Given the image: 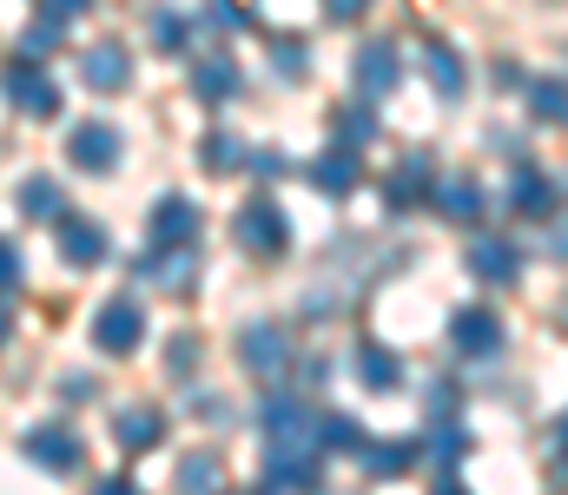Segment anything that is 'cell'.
<instances>
[{"mask_svg": "<svg viewBox=\"0 0 568 495\" xmlns=\"http://www.w3.org/2000/svg\"><path fill=\"white\" fill-rule=\"evenodd\" d=\"M317 443L311 430H272V450H265V483L272 489H317Z\"/></svg>", "mask_w": 568, "mask_h": 495, "instance_id": "1", "label": "cell"}, {"mask_svg": "<svg viewBox=\"0 0 568 495\" xmlns=\"http://www.w3.org/2000/svg\"><path fill=\"white\" fill-rule=\"evenodd\" d=\"M20 278H27L20 245H13V238H0V298H13V291H20Z\"/></svg>", "mask_w": 568, "mask_h": 495, "instance_id": "35", "label": "cell"}, {"mask_svg": "<svg viewBox=\"0 0 568 495\" xmlns=\"http://www.w3.org/2000/svg\"><path fill=\"white\" fill-rule=\"evenodd\" d=\"M331 120H337V146H351V153L377 140V120H371V106H344V113H331Z\"/></svg>", "mask_w": 568, "mask_h": 495, "instance_id": "30", "label": "cell"}, {"mask_svg": "<svg viewBox=\"0 0 568 495\" xmlns=\"http://www.w3.org/2000/svg\"><path fill=\"white\" fill-rule=\"evenodd\" d=\"M172 483H179V489H219V483H225V470H219V456L192 450V456H185V463L172 470Z\"/></svg>", "mask_w": 568, "mask_h": 495, "instance_id": "28", "label": "cell"}, {"mask_svg": "<svg viewBox=\"0 0 568 495\" xmlns=\"http://www.w3.org/2000/svg\"><path fill=\"white\" fill-rule=\"evenodd\" d=\"M20 212H27V218H47V212H60V192H53V178H40V172H33V178L20 185Z\"/></svg>", "mask_w": 568, "mask_h": 495, "instance_id": "32", "label": "cell"}, {"mask_svg": "<svg viewBox=\"0 0 568 495\" xmlns=\"http://www.w3.org/2000/svg\"><path fill=\"white\" fill-rule=\"evenodd\" d=\"M245 165H252V178H284L291 172V153H272V146H258V153H245Z\"/></svg>", "mask_w": 568, "mask_h": 495, "instance_id": "36", "label": "cell"}, {"mask_svg": "<svg viewBox=\"0 0 568 495\" xmlns=\"http://www.w3.org/2000/svg\"><path fill=\"white\" fill-rule=\"evenodd\" d=\"M232 238H239L252 258H284V251H291V218H284L278 198H245L239 218H232Z\"/></svg>", "mask_w": 568, "mask_h": 495, "instance_id": "2", "label": "cell"}, {"mask_svg": "<svg viewBox=\"0 0 568 495\" xmlns=\"http://www.w3.org/2000/svg\"><path fill=\"white\" fill-rule=\"evenodd\" d=\"M509 205H516L523 218H556V178H549L542 165H523L516 185H509Z\"/></svg>", "mask_w": 568, "mask_h": 495, "instance_id": "20", "label": "cell"}, {"mask_svg": "<svg viewBox=\"0 0 568 495\" xmlns=\"http://www.w3.org/2000/svg\"><path fill=\"white\" fill-rule=\"evenodd\" d=\"M311 185H317L324 198H351V192H357V153H351V146H324V153L311 159Z\"/></svg>", "mask_w": 568, "mask_h": 495, "instance_id": "19", "label": "cell"}, {"mask_svg": "<svg viewBox=\"0 0 568 495\" xmlns=\"http://www.w3.org/2000/svg\"><path fill=\"white\" fill-rule=\"evenodd\" d=\"M205 27H219V33H245V27H252V0H212V7H205Z\"/></svg>", "mask_w": 568, "mask_h": 495, "instance_id": "34", "label": "cell"}, {"mask_svg": "<svg viewBox=\"0 0 568 495\" xmlns=\"http://www.w3.org/2000/svg\"><path fill=\"white\" fill-rule=\"evenodd\" d=\"M192 231H199V205L185 192H165L152 205V245H192Z\"/></svg>", "mask_w": 568, "mask_h": 495, "instance_id": "14", "label": "cell"}, {"mask_svg": "<svg viewBox=\"0 0 568 495\" xmlns=\"http://www.w3.org/2000/svg\"><path fill=\"white\" fill-rule=\"evenodd\" d=\"M140 278H152L159 291H192L199 258H192V245H159V258H140Z\"/></svg>", "mask_w": 568, "mask_h": 495, "instance_id": "13", "label": "cell"}, {"mask_svg": "<svg viewBox=\"0 0 568 495\" xmlns=\"http://www.w3.org/2000/svg\"><path fill=\"white\" fill-rule=\"evenodd\" d=\"M159 436H165V416H159L152 403H126V410H113V443H120V450L145 456V450H159Z\"/></svg>", "mask_w": 568, "mask_h": 495, "instance_id": "12", "label": "cell"}, {"mask_svg": "<svg viewBox=\"0 0 568 495\" xmlns=\"http://www.w3.org/2000/svg\"><path fill=\"white\" fill-rule=\"evenodd\" d=\"M120 153H126V140H120L113 120H80V126L67 133V165H73V172H113Z\"/></svg>", "mask_w": 568, "mask_h": 495, "instance_id": "5", "label": "cell"}, {"mask_svg": "<svg viewBox=\"0 0 568 495\" xmlns=\"http://www.w3.org/2000/svg\"><path fill=\"white\" fill-rule=\"evenodd\" d=\"M449 343H456L463 357H496V350H503V318L483 311V305H463V311L449 318Z\"/></svg>", "mask_w": 568, "mask_h": 495, "instance_id": "10", "label": "cell"}, {"mask_svg": "<svg viewBox=\"0 0 568 495\" xmlns=\"http://www.w3.org/2000/svg\"><path fill=\"white\" fill-rule=\"evenodd\" d=\"M80 80H87L93 93H120V86H133V53H126L120 40H93V47L80 53Z\"/></svg>", "mask_w": 568, "mask_h": 495, "instance_id": "9", "label": "cell"}, {"mask_svg": "<svg viewBox=\"0 0 568 495\" xmlns=\"http://www.w3.org/2000/svg\"><path fill=\"white\" fill-rule=\"evenodd\" d=\"M311 443H317V450H351V456H357V443H364V423H357V416H344V410H331V416H311Z\"/></svg>", "mask_w": 568, "mask_h": 495, "instance_id": "23", "label": "cell"}, {"mask_svg": "<svg viewBox=\"0 0 568 495\" xmlns=\"http://www.w3.org/2000/svg\"><path fill=\"white\" fill-rule=\"evenodd\" d=\"M7 330H13V311H7V305H0V343H7Z\"/></svg>", "mask_w": 568, "mask_h": 495, "instance_id": "43", "label": "cell"}, {"mask_svg": "<svg viewBox=\"0 0 568 495\" xmlns=\"http://www.w3.org/2000/svg\"><path fill=\"white\" fill-rule=\"evenodd\" d=\"M87 7H93V0H40V13H47V20H60V27H73Z\"/></svg>", "mask_w": 568, "mask_h": 495, "instance_id": "38", "label": "cell"}, {"mask_svg": "<svg viewBox=\"0 0 568 495\" xmlns=\"http://www.w3.org/2000/svg\"><path fill=\"white\" fill-rule=\"evenodd\" d=\"M429 178H436V165H429L424 153H410V159L384 178V205H390V212H410V205H424V198H429Z\"/></svg>", "mask_w": 568, "mask_h": 495, "instance_id": "15", "label": "cell"}, {"mask_svg": "<svg viewBox=\"0 0 568 495\" xmlns=\"http://www.w3.org/2000/svg\"><path fill=\"white\" fill-rule=\"evenodd\" d=\"M140 330H145L140 305H133V298H113V305H100V318H93V343H100L106 357H133V350H140Z\"/></svg>", "mask_w": 568, "mask_h": 495, "instance_id": "8", "label": "cell"}, {"mask_svg": "<svg viewBox=\"0 0 568 495\" xmlns=\"http://www.w3.org/2000/svg\"><path fill=\"white\" fill-rule=\"evenodd\" d=\"M463 450H469V443H463V430L443 416V423L429 430V463H443V476H436L443 489H456V463H463Z\"/></svg>", "mask_w": 568, "mask_h": 495, "instance_id": "24", "label": "cell"}, {"mask_svg": "<svg viewBox=\"0 0 568 495\" xmlns=\"http://www.w3.org/2000/svg\"><path fill=\"white\" fill-rule=\"evenodd\" d=\"M192 363H199V343H192V337H172V343H165V370H172V377H192Z\"/></svg>", "mask_w": 568, "mask_h": 495, "instance_id": "37", "label": "cell"}, {"mask_svg": "<svg viewBox=\"0 0 568 495\" xmlns=\"http://www.w3.org/2000/svg\"><path fill=\"white\" fill-rule=\"evenodd\" d=\"M429 205H436L449 225H476V218L489 212V192H483L469 172H436V178H429Z\"/></svg>", "mask_w": 568, "mask_h": 495, "instance_id": "7", "label": "cell"}, {"mask_svg": "<svg viewBox=\"0 0 568 495\" xmlns=\"http://www.w3.org/2000/svg\"><path fill=\"white\" fill-rule=\"evenodd\" d=\"M239 363L258 377V383H284L291 370V337L278 324H245L239 330Z\"/></svg>", "mask_w": 568, "mask_h": 495, "instance_id": "6", "label": "cell"}, {"mask_svg": "<svg viewBox=\"0 0 568 495\" xmlns=\"http://www.w3.org/2000/svg\"><path fill=\"white\" fill-rule=\"evenodd\" d=\"M239 86H245V80H239V60H232V53H212V60H199V66H192V93H199L205 106L239 100Z\"/></svg>", "mask_w": 568, "mask_h": 495, "instance_id": "16", "label": "cell"}, {"mask_svg": "<svg viewBox=\"0 0 568 495\" xmlns=\"http://www.w3.org/2000/svg\"><path fill=\"white\" fill-rule=\"evenodd\" d=\"M469 271H476L483 285H516L523 258H516L509 238H469Z\"/></svg>", "mask_w": 568, "mask_h": 495, "instance_id": "18", "label": "cell"}, {"mask_svg": "<svg viewBox=\"0 0 568 495\" xmlns=\"http://www.w3.org/2000/svg\"><path fill=\"white\" fill-rule=\"evenodd\" d=\"M324 13H331L337 27H351V20H364V13H371V0H324Z\"/></svg>", "mask_w": 568, "mask_h": 495, "instance_id": "40", "label": "cell"}, {"mask_svg": "<svg viewBox=\"0 0 568 495\" xmlns=\"http://www.w3.org/2000/svg\"><path fill=\"white\" fill-rule=\"evenodd\" d=\"M397 80H404L397 47H390V40H364V47H357V93H364V100H384Z\"/></svg>", "mask_w": 568, "mask_h": 495, "instance_id": "11", "label": "cell"}, {"mask_svg": "<svg viewBox=\"0 0 568 495\" xmlns=\"http://www.w3.org/2000/svg\"><path fill=\"white\" fill-rule=\"evenodd\" d=\"M87 396H93V377H80V370L60 377V403H87Z\"/></svg>", "mask_w": 568, "mask_h": 495, "instance_id": "41", "label": "cell"}, {"mask_svg": "<svg viewBox=\"0 0 568 495\" xmlns=\"http://www.w3.org/2000/svg\"><path fill=\"white\" fill-rule=\"evenodd\" d=\"M20 450H27V463L47 470V476H80V470H87V443L73 436V423H40V430L20 436Z\"/></svg>", "mask_w": 568, "mask_h": 495, "instance_id": "3", "label": "cell"}, {"mask_svg": "<svg viewBox=\"0 0 568 495\" xmlns=\"http://www.w3.org/2000/svg\"><path fill=\"white\" fill-rule=\"evenodd\" d=\"M199 159L212 165V172H232V165H245V146H239L232 133H205V146H199Z\"/></svg>", "mask_w": 568, "mask_h": 495, "instance_id": "33", "label": "cell"}, {"mask_svg": "<svg viewBox=\"0 0 568 495\" xmlns=\"http://www.w3.org/2000/svg\"><path fill=\"white\" fill-rule=\"evenodd\" d=\"M357 463L371 476H404L417 463V443H357Z\"/></svg>", "mask_w": 568, "mask_h": 495, "instance_id": "25", "label": "cell"}, {"mask_svg": "<svg viewBox=\"0 0 568 495\" xmlns=\"http://www.w3.org/2000/svg\"><path fill=\"white\" fill-rule=\"evenodd\" d=\"M265 47H272V73H284V80H304L311 73V47L297 33H272Z\"/></svg>", "mask_w": 568, "mask_h": 495, "instance_id": "27", "label": "cell"}, {"mask_svg": "<svg viewBox=\"0 0 568 495\" xmlns=\"http://www.w3.org/2000/svg\"><path fill=\"white\" fill-rule=\"evenodd\" d=\"M429 416H456V390L436 377V390H429Z\"/></svg>", "mask_w": 568, "mask_h": 495, "instance_id": "42", "label": "cell"}, {"mask_svg": "<svg viewBox=\"0 0 568 495\" xmlns=\"http://www.w3.org/2000/svg\"><path fill=\"white\" fill-rule=\"evenodd\" d=\"M357 377H364V390L390 396V390H404V357L384 350V343H364V350H357Z\"/></svg>", "mask_w": 568, "mask_h": 495, "instance_id": "21", "label": "cell"}, {"mask_svg": "<svg viewBox=\"0 0 568 495\" xmlns=\"http://www.w3.org/2000/svg\"><path fill=\"white\" fill-rule=\"evenodd\" d=\"M60 258H67V265H80V271H87V265H100V258H106V231H100L93 218L60 212Z\"/></svg>", "mask_w": 568, "mask_h": 495, "instance_id": "17", "label": "cell"}, {"mask_svg": "<svg viewBox=\"0 0 568 495\" xmlns=\"http://www.w3.org/2000/svg\"><path fill=\"white\" fill-rule=\"evenodd\" d=\"M0 93H7V106L27 113V120H53V113H60V86H53L33 60H13V66L0 73Z\"/></svg>", "mask_w": 568, "mask_h": 495, "instance_id": "4", "label": "cell"}, {"mask_svg": "<svg viewBox=\"0 0 568 495\" xmlns=\"http://www.w3.org/2000/svg\"><path fill=\"white\" fill-rule=\"evenodd\" d=\"M424 73H429V86H436V100H463V66H456V47L424 40Z\"/></svg>", "mask_w": 568, "mask_h": 495, "instance_id": "22", "label": "cell"}, {"mask_svg": "<svg viewBox=\"0 0 568 495\" xmlns=\"http://www.w3.org/2000/svg\"><path fill=\"white\" fill-rule=\"evenodd\" d=\"M60 33H67V27H60V20H47V13H40V20H33V27H27V47H33V53H40V47H53V40H60Z\"/></svg>", "mask_w": 568, "mask_h": 495, "instance_id": "39", "label": "cell"}, {"mask_svg": "<svg viewBox=\"0 0 568 495\" xmlns=\"http://www.w3.org/2000/svg\"><path fill=\"white\" fill-rule=\"evenodd\" d=\"M529 106H536V120H542V126H562V80H556V73H549V80H536V86H529Z\"/></svg>", "mask_w": 568, "mask_h": 495, "instance_id": "31", "label": "cell"}, {"mask_svg": "<svg viewBox=\"0 0 568 495\" xmlns=\"http://www.w3.org/2000/svg\"><path fill=\"white\" fill-rule=\"evenodd\" d=\"M265 430H311V410H304V396L272 390V396H265Z\"/></svg>", "mask_w": 568, "mask_h": 495, "instance_id": "29", "label": "cell"}, {"mask_svg": "<svg viewBox=\"0 0 568 495\" xmlns=\"http://www.w3.org/2000/svg\"><path fill=\"white\" fill-rule=\"evenodd\" d=\"M152 47L159 53H185L192 47V20L179 7H152Z\"/></svg>", "mask_w": 568, "mask_h": 495, "instance_id": "26", "label": "cell"}]
</instances>
